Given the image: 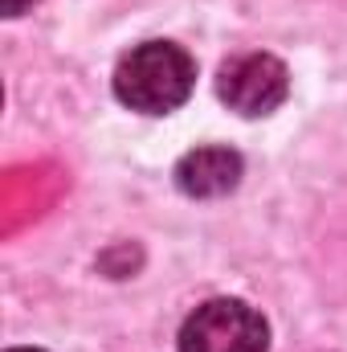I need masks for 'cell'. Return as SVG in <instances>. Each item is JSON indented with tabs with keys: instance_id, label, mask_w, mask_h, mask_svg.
Listing matches in <instances>:
<instances>
[{
	"instance_id": "6da1fadb",
	"label": "cell",
	"mask_w": 347,
	"mask_h": 352,
	"mask_svg": "<svg viewBox=\"0 0 347 352\" xmlns=\"http://www.w3.org/2000/svg\"><path fill=\"white\" fill-rule=\"evenodd\" d=\"M196 87V62L172 45V41H147L135 45L119 70H115V94L123 107L143 115H168Z\"/></svg>"
},
{
	"instance_id": "7a4b0ae2",
	"label": "cell",
	"mask_w": 347,
	"mask_h": 352,
	"mask_svg": "<svg viewBox=\"0 0 347 352\" xmlns=\"http://www.w3.org/2000/svg\"><path fill=\"white\" fill-rule=\"evenodd\" d=\"M265 320L241 299H208L180 328V352H265Z\"/></svg>"
},
{
	"instance_id": "3957f363",
	"label": "cell",
	"mask_w": 347,
	"mask_h": 352,
	"mask_svg": "<svg viewBox=\"0 0 347 352\" xmlns=\"http://www.w3.org/2000/svg\"><path fill=\"white\" fill-rule=\"evenodd\" d=\"M217 94L229 102V111L258 119V115H270L286 102L290 74L274 54H237L221 66Z\"/></svg>"
},
{
	"instance_id": "277c9868",
	"label": "cell",
	"mask_w": 347,
	"mask_h": 352,
	"mask_svg": "<svg viewBox=\"0 0 347 352\" xmlns=\"http://www.w3.org/2000/svg\"><path fill=\"white\" fill-rule=\"evenodd\" d=\"M241 180V156L233 148H196L176 164V184L188 197H225Z\"/></svg>"
},
{
	"instance_id": "5b68a950",
	"label": "cell",
	"mask_w": 347,
	"mask_h": 352,
	"mask_svg": "<svg viewBox=\"0 0 347 352\" xmlns=\"http://www.w3.org/2000/svg\"><path fill=\"white\" fill-rule=\"evenodd\" d=\"M29 4H37V0H4V12H8V16H21Z\"/></svg>"
},
{
	"instance_id": "8992f818",
	"label": "cell",
	"mask_w": 347,
	"mask_h": 352,
	"mask_svg": "<svg viewBox=\"0 0 347 352\" xmlns=\"http://www.w3.org/2000/svg\"><path fill=\"white\" fill-rule=\"evenodd\" d=\"M12 352H41V349H12Z\"/></svg>"
}]
</instances>
